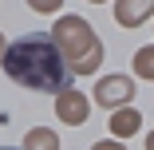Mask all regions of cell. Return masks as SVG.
I'll list each match as a JSON object with an SVG mask.
<instances>
[{
	"instance_id": "1",
	"label": "cell",
	"mask_w": 154,
	"mask_h": 150,
	"mask_svg": "<svg viewBox=\"0 0 154 150\" xmlns=\"http://www.w3.org/2000/svg\"><path fill=\"white\" fill-rule=\"evenodd\" d=\"M0 63H4V71H8L12 83L28 87V91H44V95L63 91L67 75H71L67 59L59 55V47H55V40L51 36H40V32L20 36L16 44H8Z\"/></svg>"
},
{
	"instance_id": "2",
	"label": "cell",
	"mask_w": 154,
	"mask_h": 150,
	"mask_svg": "<svg viewBox=\"0 0 154 150\" xmlns=\"http://www.w3.org/2000/svg\"><path fill=\"white\" fill-rule=\"evenodd\" d=\"M51 40H55L59 55L67 59L71 71L87 75V71L99 67L103 47H99V40H95V32H91V24H83V16H63V20L55 24V36H51Z\"/></svg>"
},
{
	"instance_id": "3",
	"label": "cell",
	"mask_w": 154,
	"mask_h": 150,
	"mask_svg": "<svg viewBox=\"0 0 154 150\" xmlns=\"http://www.w3.org/2000/svg\"><path fill=\"white\" fill-rule=\"evenodd\" d=\"M95 99H99V107H122L131 99V79H122V75H115V79H103L99 83V91H95Z\"/></svg>"
},
{
	"instance_id": "4",
	"label": "cell",
	"mask_w": 154,
	"mask_h": 150,
	"mask_svg": "<svg viewBox=\"0 0 154 150\" xmlns=\"http://www.w3.org/2000/svg\"><path fill=\"white\" fill-rule=\"evenodd\" d=\"M150 12H154V0H119V4H115V20H119L122 28L142 24Z\"/></svg>"
},
{
	"instance_id": "5",
	"label": "cell",
	"mask_w": 154,
	"mask_h": 150,
	"mask_svg": "<svg viewBox=\"0 0 154 150\" xmlns=\"http://www.w3.org/2000/svg\"><path fill=\"white\" fill-rule=\"evenodd\" d=\"M55 111H59V118H63V123H71V127H79L83 118H87V99L79 95V91H63L59 95V103H55Z\"/></svg>"
},
{
	"instance_id": "6",
	"label": "cell",
	"mask_w": 154,
	"mask_h": 150,
	"mask_svg": "<svg viewBox=\"0 0 154 150\" xmlns=\"http://www.w3.org/2000/svg\"><path fill=\"white\" fill-rule=\"evenodd\" d=\"M138 127H142L138 111H119V115H111V130H115V134H122V138H127V134H134Z\"/></svg>"
},
{
	"instance_id": "7",
	"label": "cell",
	"mask_w": 154,
	"mask_h": 150,
	"mask_svg": "<svg viewBox=\"0 0 154 150\" xmlns=\"http://www.w3.org/2000/svg\"><path fill=\"white\" fill-rule=\"evenodd\" d=\"M24 150H59V138H55L51 130H28Z\"/></svg>"
},
{
	"instance_id": "8",
	"label": "cell",
	"mask_w": 154,
	"mask_h": 150,
	"mask_svg": "<svg viewBox=\"0 0 154 150\" xmlns=\"http://www.w3.org/2000/svg\"><path fill=\"white\" fill-rule=\"evenodd\" d=\"M134 71H138L142 79H154V47H142V51L134 55Z\"/></svg>"
},
{
	"instance_id": "9",
	"label": "cell",
	"mask_w": 154,
	"mask_h": 150,
	"mask_svg": "<svg viewBox=\"0 0 154 150\" xmlns=\"http://www.w3.org/2000/svg\"><path fill=\"white\" fill-rule=\"evenodd\" d=\"M28 4H32L36 12H55L59 4H63V0H28Z\"/></svg>"
},
{
	"instance_id": "10",
	"label": "cell",
	"mask_w": 154,
	"mask_h": 150,
	"mask_svg": "<svg viewBox=\"0 0 154 150\" xmlns=\"http://www.w3.org/2000/svg\"><path fill=\"white\" fill-rule=\"evenodd\" d=\"M91 150H122V146H119V142H95Z\"/></svg>"
},
{
	"instance_id": "11",
	"label": "cell",
	"mask_w": 154,
	"mask_h": 150,
	"mask_svg": "<svg viewBox=\"0 0 154 150\" xmlns=\"http://www.w3.org/2000/svg\"><path fill=\"white\" fill-rule=\"evenodd\" d=\"M146 150H154V130H150V134H146Z\"/></svg>"
},
{
	"instance_id": "12",
	"label": "cell",
	"mask_w": 154,
	"mask_h": 150,
	"mask_svg": "<svg viewBox=\"0 0 154 150\" xmlns=\"http://www.w3.org/2000/svg\"><path fill=\"white\" fill-rule=\"evenodd\" d=\"M4 47H8V44H4V36H0V59H4Z\"/></svg>"
},
{
	"instance_id": "13",
	"label": "cell",
	"mask_w": 154,
	"mask_h": 150,
	"mask_svg": "<svg viewBox=\"0 0 154 150\" xmlns=\"http://www.w3.org/2000/svg\"><path fill=\"white\" fill-rule=\"evenodd\" d=\"M0 150H20V146H0Z\"/></svg>"
},
{
	"instance_id": "14",
	"label": "cell",
	"mask_w": 154,
	"mask_h": 150,
	"mask_svg": "<svg viewBox=\"0 0 154 150\" xmlns=\"http://www.w3.org/2000/svg\"><path fill=\"white\" fill-rule=\"evenodd\" d=\"M95 4H103V0H95Z\"/></svg>"
}]
</instances>
